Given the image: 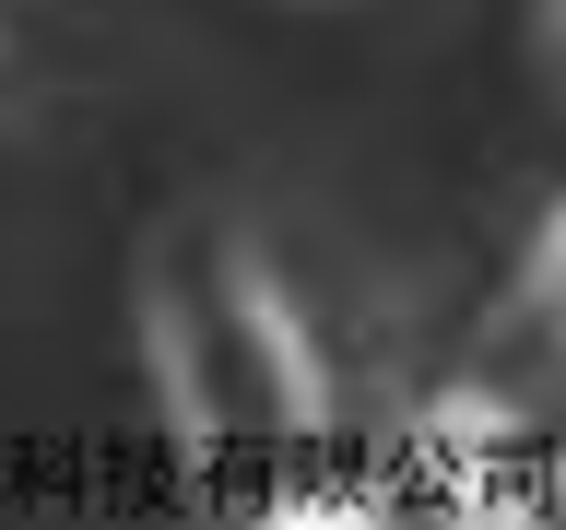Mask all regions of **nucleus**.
Segmentation results:
<instances>
[{"instance_id": "3", "label": "nucleus", "mask_w": 566, "mask_h": 530, "mask_svg": "<svg viewBox=\"0 0 566 530\" xmlns=\"http://www.w3.org/2000/svg\"><path fill=\"white\" fill-rule=\"evenodd\" d=\"M543 507H555V519H566V459H555V471H543Z\"/></svg>"}, {"instance_id": "2", "label": "nucleus", "mask_w": 566, "mask_h": 530, "mask_svg": "<svg viewBox=\"0 0 566 530\" xmlns=\"http://www.w3.org/2000/svg\"><path fill=\"white\" fill-rule=\"evenodd\" d=\"M543 71L566 83V0H543Z\"/></svg>"}, {"instance_id": "1", "label": "nucleus", "mask_w": 566, "mask_h": 530, "mask_svg": "<svg viewBox=\"0 0 566 530\" xmlns=\"http://www.w3.org/2000/svg\"><path fill=\"white\" fill-rule=\"evenodd\" d=\"M531 307L566 330V189H555V212L531 224Z\"/></svg>"}]
</instances>
